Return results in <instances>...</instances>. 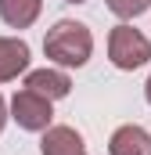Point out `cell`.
<instances>
[{"label": "cell", "mask_w": 151, "mask_h": 155, "mask_svg": "<svg viewBox=\"0 0 151 155\" xmlns=\"http://www.w3.org/2000/svg\"><path fill=\"white\" fill-rule=\"evenodd\" d=\"M108 58H112L115 69L133 72V69H140V65L151 61V40L140 29H133V25L122 22V25H115L108 33Z\"/></svg>", "instance_id": "cell-2"}, {"label": "cell", "mask_w": 151, "mask_h": 155, "mask_svg": "<svg viewBox=\"0 0 151 155\" xmlns=\"http://www.w3.org/2000/svg\"><path fill=\"white\" fill-rule=\"evenodd\" d=\"M11 119L22 130H29V134H43L54 123V101L43 97V94H36V90H29V87H22L11 97Z\"/></svg>", "instance_id": "cell-3"}, {"label": "cell", "mask_w": 151, "mask_h": 155, "mask_svg": "<svg viewBox=\"0 0 151 155\" xmlns=\"http://www.w3.org/2000/svg\"><path fill=\"white\" fill-rule=\"evenodd\" d=\"M104 4H108V11L115 18H137L151 7V0H104Z\"/></svg>", "instance_id": "cell-9"}, {"label": "cell", "mask_w": 151, "mask_h": 155, "mask_svg": "<svg viewBox=\"0 0 151 155\" xmlns=\"http://www.w3.org/2000/svg\"><path fill=\"white\" fill-rule=\"evenodd\" d=\"M40 152L43 155H86V141L72 126H50V130H43Z\"/></svg>", "instance_id": "cell-7"}, {"label": "cell", "mask_w": 151, "mask_h": 155, "mask_svg": "<svg viewBox=\"0 0 151 155\" xmlns=\"http://www.w3.org/2000/svg\"><path fill=\"white\" fill-rule=\"evenodd\" d=\"M4 123H7V101H4V94H0V130H4Z\"/></svg>", "instance_id": "cell-10"}, {"label": "cell", "mask_w": 151, "mask_h": 155, "mask_svg": "<svg viewBox=\"0 0 151 155\" xmlns=\"http://www.w3.org/2000/svg\"><path fill=\"white\" fill-rule=\"evenodd\" d=\"M43 11V0H0V18L11 29H29Z\"/></svg>", "instance_id": "cell-8"}, {"label": "cell", "mask_w": 151, "mask_h": 155, "mask_svg": "<svg viewBox=\"0 0 151 155\" xmlns=\"http://www.w3.org/2000/svg\"><path fill=\"white\" fill-rule=\"evenodd\" d=\"M43 54L58 69H83L90 61V54H94V33L76 18H61V22H54L47 29Z\"/></svg>", "instance_id": "cell-1"}, {"label": "cell", "mask_w": 151, "mask_h": 155, "mask_svg": "<svg viewBox=\"0 0 151 155\" xmlns=\"http://www.w3.org/2000/svg\"><path fill=\"white\" fill-rule=\"evenodd\" d=\"M108 155H151V134L137 123H126L108 137Z\"/></svg>", "instance_id": "cell-5"}, {"label": "cell", "mask_w": 151, "mask_h": 155, "mask_svg": "<svg viewBox=\"0 0 151 155\" xmlns=\"http://www.w3.org/2000/svg\"><path fill=\"white\" fill-rule=\"evenodd\" d=\"M29 72V43L18 36H0V83Z\"/></svg>", "instance_id": "cell-4"}, {"label": "cell", "mask_w": 151, "mask_h": 155, "mask_svg": "<svg viewBox=\"0 0 151 155\" xmlns=\"http://www.w3.org/2000/svg\"><path fill=\"white\" fill-rule=\"evenodd\" d=\"M25 87L50 97V101H58V97H69L72 79H69L65 69H33V72H25Z\"/></svg>", "instance_id": "cell-6"}, {"label": "cell", "mask_w": 151, "mask_h": 155, "mask_svg": "<svg viewBox=\"0 0 151 155\" xmlns=\"http://www.w3.org/2000/svg\"><path fill=\"white\" fill-rule=\"evenodd\" d=\"M144 97H148V105H151V76H148V83H144Z\"/></svg>", "instance_id": "cell-11"}, {"label": "cell", "mask_w": 151, "mask_h": 155, "mask_svg": "<svg viewBox=\"0 0 151 155\" xmlns=\"http://www.w3.org/2000/svg\"><path fill=\"white\" fill-rule=\"evenodd\" d=\"M65 4H86V0H65Z\"/></svg>", "instance_id": "cell-12"}]
</instances>
